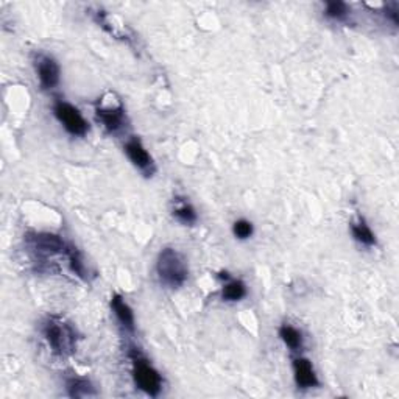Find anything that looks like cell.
<instances>
[{"label": "cell", "mask_w": 399, "mask_h": 399, "mask_svg": "<svg viewBox=\"0 0 399 399\" xmlns=\"http://www.w3.org/2000/svg\"><path fill=\"white\" fill-rule=\"evenodd\" d=\"M66 390L67 395L71 398H89L97 395L96 387L91 384V381H87L86 377H78V376H73L71 379H67Z\"/></svg>", "instance_id": "11"}, {"label": "cell", "mask_w": 399, "mask_h": 399, "mask_svg": "<svg viewBox=\"0 0 399 399\" xmlns=\"http://www.w3.org/2000/svg\"><path fill=\"white\" fill-rule=\"evenodd\" d=\"M351 233H353V238L365 247H375L376 245V235L371 231V228L365 219H359L351 225Z\"/></svg>", "instance_id": "12"}, {"label": "cell", "mask_w": 399, "mask_h": 399, "mask_svg": "<svg viewBox=\"0 0 399 399\" xmlns=\"http://www.w3.org/2000/svg\"><path fill=\"white\" fill-rule=\"evenodd\" d=\"M130 357L133 361V379L136 387L148 396H158L162 390V377L158 370L138 349L133 348Z\"/></svg>", "instance_id": "3"}, {"label": "cell", "mask_w": 399, "mask_h": 399, "mask_svg": "<svg viewBox=\"0 0 399 399\" xmlns=\"http://www.w3.org/2000/svg\"><path fill=\"white\" fill-rule=\"evenodd\" d=\"M41 333L49 344L50 349L57 356H69L75 351L77 334L72 324L67 323L61 317H47L41 324Z\"/></svg>", "instance_id": "1"}, {"label": "cell", "mask_w": 399, "mask_h": 399, "mask_svg": "<svg viewBox=\"0 0 399 399\" xmlns=\"http://www.w3.org/2000/svg\"><path fill=\"white\" fill-rule=\"evenodd\" d=\"M223 300L226 301H240L247 296V286L239 280H234V281H229L225 287H223V292H222Z\"/></svg>", "instance_id": "16"}, {"label": "cell", "mask_w": 399, "mask_h": 399, "mask_svg": "<svg viewBox=\"0 0 399 399\" xmlns=\"http://www.w3.org/2000/svg\"><path fill=\"white\" fill-rule=\"evenodd\" d=\"M36 73L39 78V85L44 91H50L59 85L61 71L55 59L49 55H39L36 58Z\"/></svg>", "instance_id": "7"}, {"label": "cell", "mask_w": 399, "mask_h": 399, "mask_svg": "<svg viewBox=\"0 0 399 399\" xmlns=\"http://www.w3.org/2000/svg\"><path fill=\"white\" fill-rule=\"evenodd\" d=\"M125 153L128 159L133 162V166L140 171L147 177H152V175L157 172V166H154V161L152 158V154L147 152V148L142 144L140 139L138 138H130L125 142Z\"/></svg>", "instance_id": "5"}, {"label": "cell", "mask_w": 399, "mask_h": 399, "mask_svg": "<svg viewBox=\"0 0 399 399\" xmlns=\"http://www.w3.org/2000/svg\"><path fill=\"white\" fill-rule=\"evenodd\" d=\"M111 309L114 315H116L117 321L120 323V326L128 331V333H134L136 320H134L133 309L128 306V303L120 295H114L111 298Z\"/></svg>", "instance_id": "10"}, {"label": "cell", "mask_w": 399, "mask_h": 399, "mask_svg": "<svg viewBox=\"0 0 399 399\" xmlns=\"http://www.w3.org/2000/svg\"><path fill=\"white\" fill-rule=\"evenodd\" d=\"M351 13V8L348 3L342 2V0H333V2H328L324 5V16L331 20H335V22H343L347 20Z\"/></svg>", "instance_id": "14"}, {"label": "cell", "mask_w": 399, "mask_h": 399, "mask_svg": "<svg viewBox=\"0 0 399 399\" xmlns=\"http://www.w3.org/2000/svg\"><path fill=\"white\" fill-rule=\"evenodd\" d=\"M173 217H177L178 222L184 223V225H194L197 222L198 215L195 208L187 201H177V206L173 209Z\"/></svg>", "instance_id": "15"}, {"label": "cell", "mask_w": 399, "mask_h": 399, "mask_svg": "<svg viewBox=\"0 0 399 399\" xmlns=\"http://www.w3.org/2000/svg\"><path fill=\"white\" fill-rule=\"evenodd\" d=\"M398 13H399V6H398L396 2L387 5V8H385V16H387V19L391 20V24H393L395 27H398V24H399Z\"/></svg>", "instance_id": "18"}, {"label": "cell", "mask_w": 399, "mask_h": 399, "mask_svg": "<svg viewBox=\"0 0 399 399\" xmlns=\"http://www.w3.org/2000/svg\"><path fill=\"white\" fill-rule=\"evenodd\" d=\"M253 231H254L253 223L245 220V219H240L233 225V233H234L235 238L240 239V240H245V239L252 238Z\"/></svg>", "instance_id": "17"}, {"label": "cell", "mask_w": 399, "mask_h": 399, "mask_svg": "<svg viewBox=\"0 0 399 399\" xmlns=\"http://www.w3.org/2000/svg\"><path fill=\"white\" fill-rule=\"evenodd\" d=\"M157 275L164 286L180 289L189 278V266L184 256L175 248L161 249L157 261Z\"/></svg>", "instance_id": "2"}, {"label": "cell", "mask_w": 399, "mask_h": 399, "mask_svg": "<svg viewBox=\"0 0 399 399\" xmlns=\"http://www.w3.org/2000/svg\"><path fill=\"white\" fill-rule=\"evenodd\" d=\"M293 377H295V384L298 385V389L307 390V389H314L319 387L320 381L319 376H317L314 365L306 357H296L293 361Z\"/></svg>", "instance_id": "9"}, {"label": "cell", "mask_w": 399, "mask_h": 399, "mask_svg": "<svg viewBox=\"0 0 399 399\" xmlns=\"http://www.w3.org/2000/svg\"><path fill=\"white\" fill-rule=\"evenodd\" d=\"M25 240L39 254H66L71 247L59 235L50 233H31L27 235Z\"/></svg>", "instance_id": "6"}, {"label": "cell", "mask_w": 399, "mask_h": 399, "mask_svg": "<svg viewBox=\"0 0 399 399\" xmlns=\"http://www.w3.org/2000/svg\"><path fill=\"white\" fill-rule=\"evenodd\" d=\"M96 116L108 133H117L125 126V110L120 103L99 106L96 110Z\"/></svg>", "instance_id": "8"}, {"label": "cell", "mask_w": 399, "mask_h": 399, "mask_svg": "<svg viewBox=\"0 0 399 399\" xmlns=\"http://www.w3.org/2000/svg\"><path fill=\"white\" fill-rule=\"evenodd\" d=\"M53 114L58 119L61 125L64 126V130L75 138H83L86 133L89 131V125H87L86 119L83 117L75 106L67 103L64 100H57L53 105Z\"/></svg>", "instance_id": "4"}, {"label": "cell", "mask_w": 399, "mask_h": 399, "mask_svg": "<svg viewBox=\"0 0 399 399\" xmlns=\"http://www.w3.org/2000/svg\"><path fill=\"white\" fill-rule=\"evenodd\" d=\"M280 337L284 344L292 351H300L304 344L303 334L296 328L290 326V324H282L280 328Z\"/></svg>", "instance_id": "13"}]
</instances>
